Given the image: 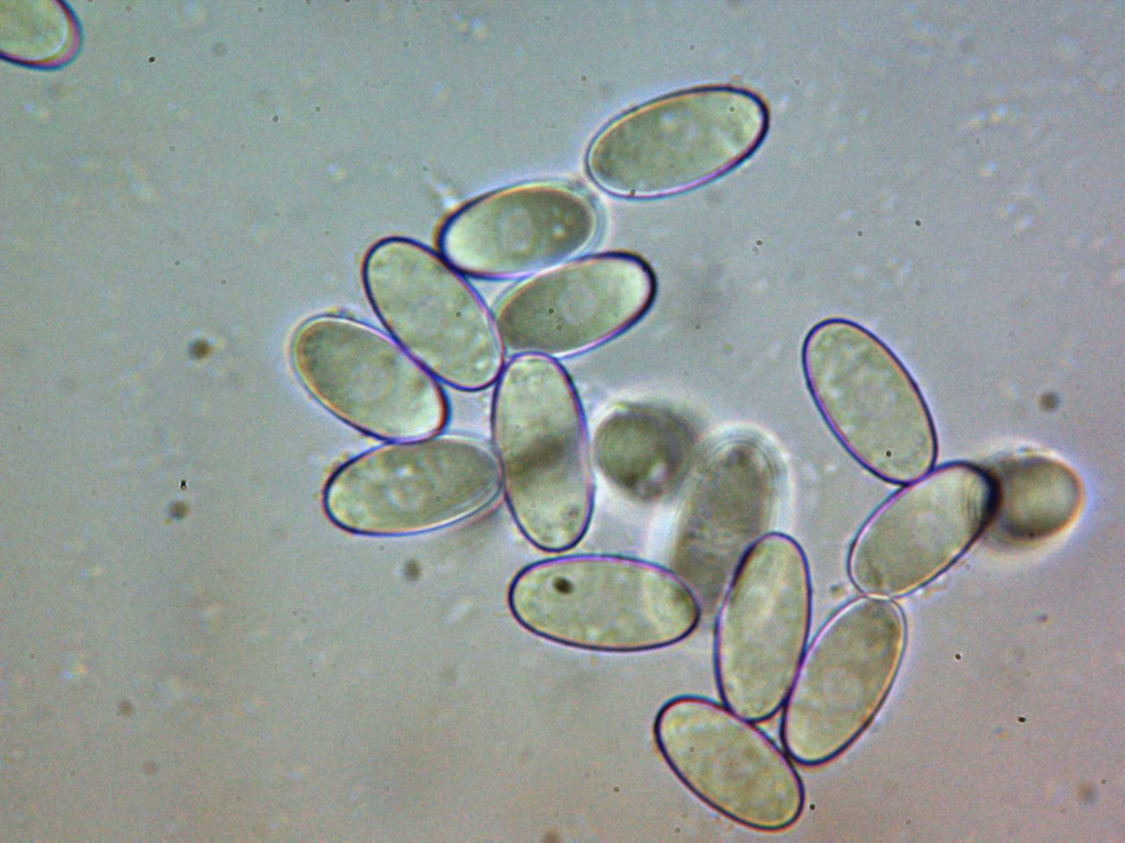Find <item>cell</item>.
Here are the masks:
<instances>
[{"label": "cell", "mask_w": 1125, "mask_h": 843, "mask_svg": "<svg viewBox=\"0 0 1125 843\" xmlns=\"http://www.w3.org/2000/svg\"><path fill=\"white\" fill-rule=\"evenodd\" d=\"M809 565L790 537L767 533L744 555L717 611L713 667L722 702L764 722L780 711L807 647Z\"/></svg>", "instance_id": "cell-6"}, {"label": "cell", "mask_w": 1125, "mask_h": 843, "mask_svg": "<svg viewBox=\"0 0 1125 843\" xmlns=\"http://www.w3.org/2000/svg\"><path fill=\"white\" fill-rule=\"evenodd\" d=\"M655 295L656 279L643 259L597 254L531 276L504 296L494 319L504 349L556 360L622 334Z\"/></svg>", "instance_id": "cell-12"}, {"label": "cell", "mask_w": 1125, "mask_h": 843, "mask_svg": "<svg viewBox=\"0 0 1125 843\" xmlns=\"http://www.w3.org/2000/svg\"><path fill=\"white\" fill-rule=\"evenodd\" d=\"M653 733L680 783L731 821L780 832L801 818L805 787L794 762L755 722L724 704L673 697L657 711Z\"/></svg>", "instance_id": "cell-9"}, {"label": "cell", "mask_w": 1125, "mask_h": 843, "mask_svg": "<svg viewBox=\"0 0 1125 843\" xmlns=\"http://www.w3.org/2000/svg\"><path fill=\"white\" fill-rule=\"evenodd\" d=\"M491 434L509 509L537 548L560 552L583 537L593 485L583 414L565 369L516 355L495 381Z\"/></svg>", "instance_id": "cell-1"}, {"label": "cell", "mask_w": 1125, "mask_h": 843, "mask_svg": "<svg viewBox=\"0 0 1125 843\" xmlns=\"http://www.w3.org/2000/svg\"><path fill=\"white\" fill-rule=\"evenodd\" d=\"M361 277L385 328L433 376L463 391L495 383L504 367L495 319L443 256L386 238L366 254Z\"/></svg>", "instance_id": "cell-7"}, {"label": "cell", "mask_w": 1125, "mask_h": 843, "mask_svg": "<svg viewBox=\"0 0 1125 843\" xmlns=\"http://www.w3.org/2000/svg\"><path fill=\"white\" fill-rule=\"evenodd\" d=\"M803 368L823 418L862 467L894 484L931 470L936 440L925 403L871 333L845 319L817 324L803 345Z\"/></svg>", "instance_id": "cell-4"}, {"label": "cell", "mask_w": 1125, "mask_h": 843, "mask_svg": "<svg viewBox=\"0 0 1125 843\" xmlns=\"http://www.w3.org/2000/svg\"><path fill=\"white\" fill-rule=\"evenodd\" d=\"M904 641L902 611L887 598L857 597L825 621L780 709L781 745L794 763L822 766L853 746L890 692Z\"/></svg>", "instance_id": "cell-5"}, {"label": "cell", "mask_w": 1125, "mask_h": 843, "mask_svg": "<svg viewBox=\"0 0 1125 843\" xmlns=\"http://www.w3.org/2000/svg\"><path fill=\"white\" fill-rule=\"evenodd\" d=\"M290 360L304 389L328 412L371 436H434L447 402L435 376L391 336L342 315H318L293 333Z\"/></svg>", "instance_id": "cell-10"}, {"label": "cell", "mask_w": 1125, "mask_h": 843, "mask_svg": "<svg viewBox=\"0 0 1125 843\" xmlns=\"http://www.w3.org/2000/svg\"><path fill=\"white\" fill-rule=\"evenodd\" d=\"M771 451L751 437L717 445L690 490L673 550V566L699 596L726 587L747 551L768 533L780 486Z\"/></svg>", "instance_id": "cell-14"}, {"label": "cell", "mask_w": 1125, "mask_h": 843, "mask_svg": "<svg viewBox=\"0 0 1125 843\" xmlns=\"http://www.w3.org/2000/svg\"><path fill=\"white\" fill-rule=\"evenodd\" d=\"M987 474L991 496L984 529L1003 547L1026 548L1052 539L1082 510V481L1058 459L1011 456L994 462Z\"/></svg>", "instance_id": "cell-16"}, {"label": "cell", "mask_w": 1125, "mask_h": 843, "mask_svg": "<svg viewBox=\"0 0 1125 843\" xmlns=\"http://www.w3.org/2000/svg\"><path fill=\"white\" fill-rule=\"evenodd\" d=\"M767 126V109L750 91H678L605 126L589 147L587 170L601 189L616 196L671 195L738 165L759 145Z\"/></svg>", "instance_id": "cell-3"}, {"label": "cell", "mask_w": 1125, "mask_h": 843, "mask_svg": "<svg viewBox=\"0 0 1125 843\" xmlns=\"http://www.w3.org/2000/svg\"><path fill=\"white\" fill-rule=\"evenodd\" d=\"M600 225L598 207L583 191L530 182L465 204L441 228L438 246L463 274L513 279L577 258L594 243Z\"/></svg>", "instance_id": "cell-13"}, {"label": "cell", "mask_w": 1125, "mask_h": 843, "mask_svg": "<svg viewBox=\"0 0 1125 843\" xmlns=\"http://www.w3.org/2000/svg\"><path fill=\"white\" fill-rule=\"evenodd\" d=\"M592 454L602 476L642 504L670 497L687 479L698 454V436L679 413L658 404L631 402L599 420Z\"/></svg>", "instance_id": "cell-15"}, {"label": "cell", "mask_w": 1125, "mask_h": 843, "mask_svg": "<svg viewBox=\"0 0 1125 843\" xmlns=\"http://www.w3.org/2000/svg\"><path fill=\"white\" fill-rule=\"evenodd\" d=\"M988 474L945 465L909 483L866 520L848 551L847 573L868 596L905 595L947 570L984 530Z\"/></svg>", "instance_id": "cell-11"}, {"label": "cell", "mask_w": 1125, "mask_h": 843, "mask_svg": "<svg viewBox=\"0 0 1125 843\" xmlns=\"http://www.w3.org/2000/svg\"><path fill=\"white\" fill-rule=\"evenodd\" d=\"M508 603L533 634L599 652L664 649L687 639L701 619L699 597L679 575L610 554L530 564L512 580Z\"/></svg>", "instance_id": "cell-2"}, {"label": "cell", "mask_w": 1125, "mask_h": 843, "mask_svg": "<svg viewBox=\"0 0 1125 843\" xmlns=\"http://www.w3.org/2000/svg\"><path fill=\"white\" fill-rule=\"evenodd\" d=\"M501 487L495 457L464 437H426L367 451L344 463L323 494L328 518L360 535L397 536L470 517Z\"/></svg>", "instance_id": "cell-8"}]
</instances>
